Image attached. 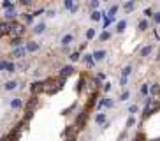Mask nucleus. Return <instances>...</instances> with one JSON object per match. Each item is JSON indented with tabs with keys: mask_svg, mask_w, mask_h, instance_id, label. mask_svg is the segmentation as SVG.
Returning a JSON list of instances; mask_svg holds the SVG:
<instances>
[{
	"mask_svg": "<svg viewBox=\"0 0 160 141\" xmlns=\"http://www.w3.org/2000/svg\"><path fill=\"white\" fill-rule=\"evenodd\" d=\"M23 21H25L26 25H28V23H32V21H33V16H32V12H25V14H23Z\"/></svg>",
	"mask_w": 160,
	"mask_h": 141,
	"instance_id": "7c9ffc66",
	"label": "nucleus"
},
{
	"mask_svg": "<svg viewBox=\"0 0 160 141\" xmlns=\"http://www.w3.org/2000/svg\"><path fill=\"white\" fill-rule=\"evenodd\" d=\"M151 51H153V44H148V46H144V48L141 49V57H150Z\"/></svg>",
	"mask_w": 160,
	"mask_h": 141,
	"instance_id": "5701e85b",
	"label": "nucleus"
},
{
	"mask_svg": "<svg viewBox=\"0 0 160 141\" xmlns=\"http://www.w3.org/2000/svg\"><path fill=\"white\" fill-rule=\"evenodd\" d=\"M159 94H160V85H159V83H153V85L150 87V97H153V99H155Z\"/></svg>",
	"mask_w": 160,
	"mask_h": 141,
	"instance_id": "4468645a",
	"label": "nucleus"
},
{
	"mask_svg": "<svg viewBox=\"0 0 160 141\" xmlns=\"http://www.w3.org/2000/svg\"><path fill=\"white\" fill-rule=\"evenodd\" d=\"M25 55H26V48H25V46H19V48H16V49L12 51V57H14V58H19V60L25 58Z\"/></svg>",
	"mask_w": 160,
	"mask_h": 141,
	"instance_id": "1a4fd4ad",
	"label": "nucleus"
},
{
	"mask_svg": "<svg viewBox=\"0 0 160 141\" xmlns=\"http://www.w3.org/2000/svg\"><path fill=\"white\" fill-rule=\"evenodd\" d=\"M16 16H18V14H16V11H14V9H11V11H5V14H4V19H5V21H12Z\"/></svg>",
	"mask_w": 160,
	"mask_h": 141,
	"instance_id": "412c9836",
	"label": "nucleus"
},
{
	"mask_svg": "<svg viewBox=\"0 0 160 141\" xmlns=\"http://www.w3.org/2000/svg\"><path fill=\"white\" fill-rule=\"evenodd\" d=\"M153 23H155V25H160V11L153 14Z\"/></svg>",
	"mask_w": 160,
	"mask_h": 141,
	"instance_id": "37998d69",
	"label": "nucleus"
},
{
	"mask_svg": "<svg viewBox=\"0 0 160 141\" xmlns=\"http://www.w3.org/2000/svg\"><path fill=\"white\" fill-rule=\"evenodd\" d=\"M92 55H93L95 62H100V60H104V58H106V55H107V53H106L104 49H97V51H93Z\"/></svg>",
	"mask_w": 160,
	"mask_h": 141,
	"instance_id": "ddd939ff",
	"label": "nucleus"
},
{
	"mask_svg": "<svg viewBox=\"0 0 160 141\" xmlns=\"http://www.w3.org/2000/svg\"><path fill=\"white\" fill-rule=\"evenodd\" d=\"M102 90H104V92L107 94V92L111 90V83H104V85H102Z\"/></svg>",
	"mask_w": 160,
	"mask_h": 141,
	"instance_id": "49530a36",
	"label": "nucleus"
},
{
	"mask_svg": "<svg viewBox=\"0 0 160 141\" xmlns=\"http://www.w3.org/2000/svg\"><path fill=\"white\" fill-rule=\"evenodd\" d=\"M125 28H127V19H120V21L116 23V32H118V34H123Z\"/></svg>",
	"mask_w": 160,
	"mask_h": 141,
	"instance_id": "f3484780",
	"label": "nucleus"
},
{
	"mask_svg": "<svg viewBox=\"0 0 160 141\" xmlns=\"http://www.w3.org/2000/svg\"><path fill=\"white\" fill-rule=\"evenodd\" d=\"M2 9H4V11H11V9H14V4H12L11 0H4V2H2Z\"/></svg>",
	"mask_w": 160,
	"mask_h": 141,
	"instance_id": "bb28decb",
	"label": "nucleus"
},
{
	"mask_svg": "<svg viewBox=\"0 0 160 141\" xmlns=\"http://www.w3.org/2000/svg\"><path fill=\"white\" fill-rule=\"evenodd\" d=\"M123 9H125V12H127V14H130V12L136 9V2H134V0H127V2H125V5H123Z\"/></svg>",
	"mask_w": 160,
	"mask_h": 141,
	"instance_id": "2eb2a0df",
	"label": "nucleus"
},
{
	"mask_svg": "<svg viewBox=\"0 0 160 141\" xmlns=\"http://www.w3.org/2000/svg\"><path fill=\"white\" fill-rule=\"evenodd\" d=\"M137 111H139V106H137V104H132V106H129V113H130L132 117H134Z\"/></svg>",
	"mask_w": 160,
	"mask_h": 141,
	"instance_id": "e433bc0d",
	"label": "nucleus"
},
{
	"mask_svg": "<svg viewBox=\"0 0 160 141\" xmlns=\"http://www.w3.org/2000/svg\"><path fill=\"white\" fill-rule=\"evenodd\" d=\"M118 9H120V5H118V4H114V5H113V7H111L109 11H107V14H106V16H107V18H109L111 21H114V16H116Z\"/></svg>",
	"mask_w": 160,
	"mask_h": 141,
	"instance_id": "f8f14e48",
	"label": "nucleus"
},
{
	"mask_svg": "<svg viewBox=\"0 0 160 141\" xmlns=\"http://www.w3.org/2000/svg\"><path fill=\"white\" fill-rule=\"evenodd\" d=\"M63 5H65V9H69V11H70V9L74 7V0H65V2H63Z\"/></svg>",
	"mask_w": 160,
	"mask_h": 141,
	"instance_id": "58836bf2",
	"label": "nucleus"
},
{
	"mask_svg": "<svg viewBox=\"0 0 160 141\" xmlns=\"http://www.w3.org/2000/svg\"><path fill=\"white\" fill-rule=\"evenodd\" d=\"M78 9H79V7H78V4H76V5L70 9V12H72V14H76V12H78Z\"/></svg>",
	"mask_w": 160,
	"mask_h": 141,
	"instance_id": "603ef678",
	"label": "nucleus"
},
{
	"mask_svg": "<svg viewBox=\"0 0 160 141\" xmlns=\"http://www.w3.org/2000/svg\"><path fill=\"white\" fill-rule=\"evenodd\" d=\"M21 42H23V41H21V37H14V39L11 41V44H12L14 48H19V46H21Z\"/></svg>",
	"mask_w": 160,
	"mask_h": 141,
	"instance_id": "f704fd0d",
	"label": "nucleus"
},
{
	"mask_svg": "<svg viewBox=\"0 0 160 141\" xmlns=\"http://www.w3.org/2000/svg\"><path fill=\"white\" fill-rule=\"evenodd\" d=\"M72 42H74V35H72V34H65V35L62 37V46H63V48L70 46Z\"/></svg>",
	"mask_w": 160,
	"mask_h": 141,
	"instance_id": "9d476101",
	"label": "nucleus"
},
{
	"mask_svg": "<svg viewBox=\"0 0 160 141\" xmlns=\"http://www.w3.org/2000/svg\"><path fill=\"white\" fill-rule=\"evenodd\" d=\"M42 12H44L42 9H37V11H33V12H32V16H33V18H37V16H41Z\"/></svg>",
	"mask_w": 160,
	"mask_h": 141,
	"instance_id": "de8ad7c7",
	"label": "nucleus"
},
{
	"mask_svg": "<svg viewBox=\"0 0 160 141\" xmlns=\"http://www.w3.org/2000/svg\"><path fill=\"white\" fill-rule=\"evenodd\" d=\"M79 58H81V51H72V53L69 55V60H70V62H78Z\"/></svg>",
	"mask_w": 160,
	"mask_h": 141,
	"instance_id": "c85d7f7f",
	"label": "nucleus"
},
{
	"mask_svg": "<svg viewBox=\"0 0 160 141\" xmlns=\"http://www.w3.org/2000/svg\"><path fill=\"white\" fill-rule=\"evenodd\" d=\"M129 83V78H120V87H127Z\"/></svg>",
	"mask_w": 160,
	"mask_h": 141,
	"instance_id": "a18cd8bd",
	"label": "nucleus"
},
{
	"mask_svg": "<svg viewBox=\"0 0 160 141\" xmlns=\"http://www.w3.org/2000/svg\"><path fill=\"white\" fill-rule=\"evenodd\" d=\"M44 88H46V83L44 81H33L32 87H30V92H32V95H39V94L44 92Z\"/></svg>",
	"mask_w": 160,
	"mask_h": 141,
	"instance_id": "7ed1b4c3",
	"label": "nucleus"
},
{
	"mask_svg": "<svg viewBox=\"0 0 160 141\" xmlns=\"http://www.w3.org/2000/svg\"><path fill=\"white\" fill-rule=\"evenodd\" d=\"M85 35H86V39H88V41H92V39L95 37V28H88Z\"/></svg>",
	"mask_w": 160,
	"mask_h": 141,
	"instance_id": "72a5a7b5",
	"label": "nucleus"
},
{
	"mask_svg": "<svg viewBox=\"0 0 160 141\" xmlns=\"http://www.w3.org/2000/svg\"><path fill=\"white\" fill-rule=\"evenodd\" d=\"M90 18H92L93 21H100V19L104 18V14H102L100 11H92V14H90Z\"/></svg>",
	"mask_w": 160,
	"mask_h": 141,
	"instance_id": "b1692460",
	"label": "nucleus"
},
{
	"mask_svg": "<svg viewBox=\"0 0 160 141\" xmlns=\"http://www.w3.org/2000/svg\"><path fill=\"white\" fill-rule=\"evenodd\" d=\"M19 85H21L19 81H16V79H9V81L4 83V90H5V92H12V90H16Z\"/></svg>",
	"mask_w": 160,
	"mask_h": 141,
	"instance_id": "0eeeda50",
	"label": "nucleus"
},
{
	"mask_svg": "<svg viewBox=\"0 0 160 141\" xmlns=\"http://www.w3.org/2000/svg\"><path fill=\"white\" fill-rule=\"evenodd\" d=\"M99 5H100V0H90V9L92 11H99Z\"/></svg>",
	"mask_w": 160,
	"mask_h": 141,
	"instance_id": "473e14b6",
	"label": "nucleus"
},
{
	"mask_svg": "<svg viewBox=\"0 0 160 141\" xmlns=\"http://www.w3.org/2000/svg\"><path fill=\"white\" fill-rule=\"evenodd\" d=\"M18 65V71H25L26 67H28V64L26 62H19V64H16Z\"/></svg>",
	"mask_w": 160,
	"mask_h": 141,
	"instance_id": "ea45409f",
	"label": "nucleus"
},
{
	"mask_svg": "<svg viewBox=\"0 0 160 141\" xmlns=\"http://www.w3.org/2000/svg\"><path fill=\"white\" fill-rule=\"evenodd\" d=\"M109 39H111V32H107V30H102V34L99 35V41H102V42H104V41H109Z\"/></svg>",
	"mask_w": 160,
	"mask_h": 141,
	"instance_id": "cd10ccee",
	"label": "nucleus"
},
{
	"mask_svg": "<svg viewBox=\"0 0 160 141\" xmlns=\"http://www.w3.org/2000/svg\"><path fill=\"white\" fill-rule=\"evenodd\" d=\"M33 118V111H25V117H23V122L25 124H28L30 120Z\"/></svg>",
	"mask_w": 160,
	"mask_h": 141,
	"instance_id": "2f4dec72",
	"label": "nucleus"
},
{
	"mask_svg": "<svg viewBox=\"0 0 160 141\" xmlns=\"http://www.w3.org/2000/svg\"><path fill=\"white\" fill-rule=\"evenodd\" d=\"M33 2H35V0H19V4H21V5H26V7H28V5H33Z\"/></svg>",
	"mask_w": 160,
	"mask_h": 141,
	"instance_id": "c03bdc74",
	"label": "nucleus"
},
{
	"mask_svg": "<svg viewBox=\"0 0 160 141\" xmlns=\"http://www.w3.org/2000/svg\"><path fill=\"white\" fill-rule=\"evenodd\" d=\"M88 117H90V113H88V110H86V108H85V110H81V111L76 115V129H78V131H83V129L86 127Z\"/></svg>",
	"mask_w": 160,
	"mask_h": 141,
	"instance_id": "f257e3e1",
	"label": "nucleus"
},
{
	"mask_svg": "<svg viewBox=\"0 0 160 141\" xmlns=\"http://www.w3.org/2000/svg\"><path fill=\"white\" fill-rule=\"evenodd\" d=\"M32 30H33V34H35V35H37V34H42V32L46 30V25H44V23H37Z\"/></svg>",
	"mask_w": 160,
	"mask_h": 141,
	"instance_id": "393cba45",
	"label": "nucleus"
},
{
	"mask_svg": "<svg viewBox=\"0 0 160 141\" xmlns=\"http://www.w3.org/2000/svg\"><path fill=\"white\" fill-rule=\"evenodd\" d=\"M139 92H141V95L146 99V97H150V85L148 83H143L141 85V88H139Z\"/></svg>",
	"mask_w": 160,
	"mask_h": 141,
	"instance_id": "aec40b11",
	"label": "nucleus"
},
{
	"mask_svg": "<svg viewBox=\"0 0 160 141\" xmlns=\"http://www.w3.org/2000/svg\"><path fill=\"white\" fill-rule=\"evenodd\" d=\"M125 138H127V131H123V132H122V134L118 136V141H123Z\"/></svg>",
	"mask_w": 160,
	"mask_h": 141,
	"instance_id": "8fccbe9b",
	"label": "nucleus"
},
{
	"mask_svg": "<svg viewBox=\"0 0 160 141\" xmlns=\"http://www.w3.org/2000/svg\"><path fill=\"white\" fill-rule=\"evenodd\" d=\"M25 48H26V51H30V53H33V51H37V49H39V44H37L35 41H28Z\"/></svg>",
	"mask_w": 160,
	"mask_h": 141,
	"instance_id": "a211bd4d",
	"label": "nucleus"
},
{
	"mask_svg": "<svg viewBox=\"0 0 160 141\" xmlns=\"http://www.w3.org/2000/svg\"><path fill=\"white\" fill-rule=\"evenodd\" d=\"M37 106H39V97L37 95H32V99L25 104V111H35Z\"/></svg>",
	"mask_w": 160,
	"mask_h": 141,
	"instance_id": "39448f33",
	"label": "nucleus"
},
{
	"mask_svg": "<svg viewBox=\"0 0 160 141\" xmlns=\"http://www.w3.org/2000/svg\"><path fill=\"white\" fill-rule=\"evenodd\" d=\"M95 79L102 83V81H106V74H104V72H97V78H95Z\"/></svg>",
	"mask_w": 160,
	"mask_h": 141,
	"instance_id": "a19ab883",
	"label": "nucleus"
},
{
	"mask_svg": "<svg viewBox=\"0 0 160 141\" xmlns=\"http://www.w3.org/2000/svg\"><path fill=\"white\" fill-rule=\"evenodd\" d=\"M153 14H155V12H153V9H151V7L144 9V18H146V19H148V18H153Z\"/></svg>",
	"mask_w": 160,
	"mask_h": 141,
	"instance_id": "4c0bfd02",
	"label": "nucleus"
},
{
	"mask_svg": "<svg viewBox=\"0 0 160 141\" xmlns=\"http://www.w3.org/2000/svg\"><path fill=\"white\" fill-rule=\"evenodd\" d=\"M114 106V101L111 99V97H102L100 101H99V104H97V110H111Z\"/></svg>",
	"mask_w": 160,
	"mask_h": 141,
	"instance_id": "f03ea898",
	"label": "nucleus"
},
{
	"mask_svg": "<svg viewBox=\"0 0 160 141\" xmlns=\"http://www.w3.org/2000/svg\"><path fill=\"white\" fill-rule=\"evenodd\" d=\"M7 62H9V60H5V58H2V60H0V72H2V71H5Z\"/></svg>",
	"mask_w": 160,
	"mask_h": 141,
	"instance_id": "79ce46f5",
	"label": "nucleus"
},
{
	"mask_svg": "<svg viewBox=\"0 0 160 141\" xmlns=\"http://www.w3.org/2000/svg\"><path fill=\"white\" fill-rule=\"evenodd\" d=\"M100 2H109V0H100Z\"/></svg>",
	"mask_w": 160,
	"mask_h": 141,
	"instance_id": "5fc2aeb1",
	"label": "nucleus"
},
{
	"mask_svg": "<svg viewBox=\"0 0 160 141\" xmlns=\"http://www.w3.org/2000/svg\"><path fill=\"white\" fill-rule=\"evenodd\" d=\"M130 74H132V65H125L122 69V78H129Z\"/></svg>",
	"mask_w": 160,
	"mask_h": 141,
	"instance_id": "a878e982",
	"label": "nucleus"
},
{
	"mask_svg": "<svg viewBox=\"0 0 160 141\" xmlns=\"http://www.w3.org/2000/svg\"><path fill=\"white\" fill-rule=\"evenodd\" d=\"M137 28H139L141 32H146V30L150 28V21H148L146 18H143V19H141V21L137 23Z\"/></svg>",
	"mask_w": 160,
	"mask_h": 141,
	"instance_id": "dca6fc26",
	"label": "nucleus"
},
{
	"mask_svg": "<svg viewBox=\"0 0 160 141\" xmlns=\"http://www.w3.org/2000/svg\"><path fill=\"white\" fill-rule=\"evenodd\" d=\"M134 125H136V117L130 115V117L127 118V122H125V129H130V127H134Z\"/></svg>",
	"mask_w": 160,
	"mask_h": 141,
	"instance_id": "c756f323",
	"label": "nucleus"
},
{
	"mask_svg": "<svg viewBox=\"0 0 160 141\" xmlns=\"http://www.w3.org/2000/svg\"><path fill=\"white\" fill-rule=\"evenodd\" d=\"M129 97H130V90H125V92L120 95V101H122V102H125V101H129Z\"/></svg>",
	"mask_w": 160,
	"mask_h": 141,
	"instance_id": "c9c22d12",
	"label": "nucleus"
},
{
	"mask_svg": "<svg viewBox=\"0 0 160 141\" xmlns=\"http://www.w3.org/2000/svg\"><path fill=\"white\" fill-rule=\"evenodd\" d=\"M93 120H95V124H97L99 127H102V125H106V124H107V113H106V111H100V113H97V115H95V118H93Z\"/></svg>",
	"mask_w": 160,
	"mask_h": 141,
	"instance_id": "423d86ee",
	"label": "nucleus"
},
{
	"mask_svg": "<svg viewBox=\"0 0 160 141\" xmlns=\"http://www.w3.org/2000/svg\"><path fill=\"white\" fill-rule=\"evenodd\" d=\"M157 62H160V51L157 53Z\"/></svg>",
	"mask_w": 160,
	"mask_h": 141,
	"instance_id": "864d4df0",
	"label": "nucleus"
},
{
	"mask_svg": "<svg viewBox=\"0 0 160 141\" xmlns=\"http://www.w3.org/2000/svg\"><path fill=\"white\" fill-rule=\"evenodd\" d=\"M83 60H85V64L88 65V67H93L95 65V58H93V55H83Z\"/></svg>",
	"mask_w": 160,
	"mask_h": 141,
	"instance_id": "6ab92c4d",
	"label": "nucleus"
},
{
	"mask_svg": "<svg viewBox=\"0 0 160 141\" xmlns=\"http://www.w3.org/2000/svg\"><path fill=\"white\" fill-rule=\"evenodd\" d=\"M65 141H78V132H76V134H72V136H69Z\"/></svg>",
	"mask_w": 160,
	"mask_h": 141,
	"instance_id": "09e8293b",
	"label": "nucleus"
},
{
	"mask_svg": "<svg viewBox=\"0 0 160 141\" xmlns=\"http://www.w3.org/2000/svg\"><path fill=\"white\" fill-rule=\"evenodd\" d=\"M70 74H74V67L72 65H63L62 69H60V78H69Z\"/></svg>",
	"mask_w": 160,
	"mask_h": 141,
	"instance_id": "6e6552de",
	"label": "nucleus"
},
{
	"mask_svg": "<svg viewBox=\"0 0 160 141\" xmlns=\"http://www.w3.org/2000/svg\"><path fill=\"white\" fill-rule=\"evenodd\" d=\"M85 83H86V78H85V76H81V78H79V81H78V85H76V94H78V95H81V94H83Z\"/></svg>",
	"mask_w": 160,
	"mask_h": 141,
	"instance_id": "9b49d317",
	"label": "nucleus"
},
{
	"mask_svg": "<svg viewBox=\"0 0 160 141\" xmlns=\"http://www.w3.org/2000/svg\"><path fill=\"white\" fill-rule=\"evenodd\" d=\"M9 106H11L12 111H19V110L25 108V102H23V99H19V97H12V99L9 101Z\"/></svg>",
	"mask_w": 160,
	"mask_h": 141,
	"instance_id": "20e7f679",
	"label": "nucleus"
},
{
	"mask_svg": "<svg viewBox=\"0 0 160 141\" xmlns=\"http://www.w3.org/2000/svg\"><path fill=\"white\" fill-rule=\"evenodd\" d=\"M46 14H48L49 18H53V16H55V11H53V9H48V11H46Z\"/></svg>",
	"mask_w": 160,
	"mask_h": 141,
	"instance_id": "3c124183",
	"label": "nucleus"
},
{
	"mask_svg": "<svg viewBox=\"0 0 160 141\" xmlns=\"http://www.w3.org/2000/svg\"><path fill=\"white\" fill-rule=\"evenodd\" d=\"M16 71H18V65H16L14 62H11V60H9V62H7V67H5V72H9V74H14Z\"/></svg>",
	"mask_w": 160,
	"mask_h": 141,
	"instance_id": "4be33fe9",
	"label": "nucleus"
}]
</instances>
